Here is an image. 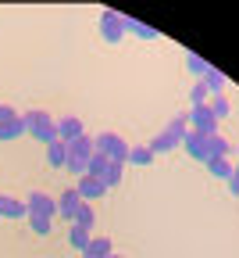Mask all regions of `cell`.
<instances>
[{
  "label": "cell",
  "mask_w": 239,
  "mask_h": 258,
  "mask_svg": "<svg viewBox=\"0 0 239 258\" xmlns=\"http://www.w3.org/2000/svg\"><path fill=\"white\" fill-rule=\"evenodd\" d=\"M182 147H186V154L189 158H196L200 165H207V137H200V133H186V140H182Z\"/></svg>",
  "instance_id": "8"
},
{
  "label": "cell",
  "mask_w": 239,
  "mask_h": 258,
  "mask_svg": "<svg viewBox=\"0 0 239 258\" xmlns=\"http://www.w3.org/2000/svg\"><path fill=\"white\" fill-rule=\"evenodd\" d=\"M25 208H29V215H43V219H54L57 215V201L50 198V194H43V190H32L29 201H25Z\"/></svg>",
  "instance_id": "4"
},
{
  "label": "cell",
  "mask_w": 239,
  "mask_h": 258,
  "mask_svg": "<svg viewBox=\"0 0 239 258\" xmlns=\"http://www.w3.org/2000/svg\"><path fill=\"white\" fill-rule=\"evenodd\" d=\"M207 172H211L214 179H225V183H228V176H232V161H228V158H211V161H207Z\"/></svg>",
  "instance_id": "19"
},
{
  "label": "cell",
  "mask_w": 239,
  "mask_h": 258,
  "mask_svg": "<svg viewBox=\"0 0 239 258\" xmlns=\"http://www.w3.org/2000/svg\"><path fill=\"white\" fill-rule=\"evenodd\" d=\"M228 194H232V198H239V161L232 165V176H228Z\"/></svg>",
  "instance_id": "31"
},
{
  "label": "cell",
  "mask_w": 239,
  "mask_h": 258,
  "mask_svg": "<svg viewBox=\"0 0 239 258\" xmlns=\"http://www.w3.org/2000/svg\"><path fill=\"white\" fill-rule=\"evenodd\" d=\"M15 118H18V111L11 104H0V122H15Z\"/></svg>",
  "instance_id": "32"
},
{
  "label": "cell",
  "mask_w": 239,
  "mask_h": 258,
  "mask_svg": "<svg viewBox=\"0 0 239 258\" xmlns=\"http://www.w3.org/2000/svg\"><path fill=\"white\" fill-rule=\"evenodd\" d=\"M100 36H104V43H122V36H125V15L114 11V8H104V11H100Z\"/></svg>",
  "instance_id": "2"
},
{
  "label": "cell",
  "mask_w": 239,
  "mask_h": 258,
  "mask_svg": "<svg viewBox=\"0 0 239 258\" xmlns=\"http://www.w3.org/2000/svg\"><path fill=\"white\" fill-rule=\"evenodd\" d=\"M22 122H25V129L32 133V129H40V125H50L54 118H50L47 111H40V108H32V111H25V115H22Z\"/></svg>",
  "instance_id": "18"
},
{
  "label": "cell",
  "mask_w": 239,
  "mask_h": 258,
  "mask_svg": "<svg viewBox=\"0 0 239 258\" xmlns=\"http://www.w3.org/2000/svg\"><path fill=\"white\" fill-rule=\"evenodd\" d=\"M72 176H86V158H68V165H64Z\"/></svg>",
  "instance_id": "30"
},
{
  "label": "cell",
  "mask_w": 239,
  "mask_h": 258,
  "mask_svg": "<svg viewBox=\"0 0 239 258\" xmlns=\"http://www.w3.org/2000/svg\"><path fill=\"white\" fill-rule=\"evenodd\" d=\"M25 133V122H22V115L15 118V122H0V140H18Z\"/></svg>",
  "instance_id": "21"
},
{
  "label": "cell",
  "mask_w": 239,
  "mask_h": 258,
  "mask_svg": "<svg viewBox=\"0 0 239 258\" xmlns=\"http://www.w3.org/2000/svg\"><path fill=\"white\" fill-rule=\"evenodd\" d=\"M47 165L50 169H64L68 165V144H61V140L47 144Z\"/></svg>",
  "instance_id": "11"
},
{
  "label": "cell",
  "mask_w": 239,
  "mask_h": 258,
  "mask_svg": "<svg viewBox=\"0 0 239 258\" xmlns=\"http://www.w3.org/2000/svg\"><path fill=\"white\" fill-rule=\"evenodd\" d=\"M82 258H86V254H82Z\"/></svg>",
  "instance_id": "34"
},
{
  "label": "cell",
  "mask_w": 239,
  "mask_h": 258,
  "mask_svg": "<svg viewBox=\"0 0 239 258\" xmlns=\"http://www.w3.org/2000/svg\"><path fill=\"white\" fill-rule=\"evenodd\" d=\"M82 254H86V258H107V254H114V247H111L107 237H89V244H86Z\"/></svg>",
  "instance_id": "13"
},
{
  "label": "cell",
  "mask_w": 239,
  "mask_h": 258,
  "mask_svg": "<svg viewBox=\"0 0 239 258\" xmlns=\"http://www.w3.org/2000/svg\"><path fill=\"white\" fill-rule=\"evenodd\" d=\"M75 194H79V198L89 205L93 198H104V194H107V186L100 183V179H93V176H79V183H75Z\"/></svg>",
  "instance_id": "9"
},
{
  "label": "cell",
  "mask_w": 239,
  "mask_h": 258,
  "mask_svg": "<svg viewBox=\"0 0 239 258\" xmlns=\"http://www.w3.org/2000/svg\"><path fill=\"white\" fill-rule=\"evenodd\" d=\"M0 215H4V219H25V215H29V208H25V201L0 194Z\"/></svg>",
  "instance_id": "10"
},
{
  "label": "cell",
  "mask_w": 239,
  "mask_h": 258,
  "mask_svg": "<svg viewBox=\"0 0 239 258\" xmlns=\"http://www.w3.org/2000/svg\"><path fill=\"white\" fill-rule=\"evenodd\" d=\"M228 154H232V144H228L221 133L207 137V161H211V158H228Z\"/></svg>",
  "instance_id": "15"
},
{
  "label": "cell",
  "mask_w": 239,
  "mask_h": 258,
  "mask_svg": "<svg viewBox=\"0 0 239 258\" xmlns=\"http://www.w3.org/2000/svg\"><path fill=\"white\" fill-rule=\"evenodd\" d=\"M29 226H32V233L36 237H47L54 230V219H43V215H29Z\"/></svg>",
  "instance_id": "27"
},
{
  "label": "cell",
  "mask_w": 239,
  "mask_h": 258,
  "mask_svg": "<svg viewBox=\"0 0 239 258\" xmlns=\"http://www.w3.org/2000/svg\"><path fill=\"white\" fill-rule=\"evenodd\" d=\"M203 86L211 90V97H214V93H221V90H225V72H218L214 64H211V69H207V76H203Z\"/></svg>",
  "instance_id": "23"
},
{
  "label": "cell",
  "mask_w": 239,
  "mask_h": 258,
  "mask_svg": "<svg viewBox=\"0 0 239 258\" xmlns=\"http://www.w3.org/2000/svg\"><path fill=\"white\" fill-rule=\"evenodd\" d=\"M86 133V125H82V118H75V115H64L61 122H57V140L61 144H72L75 137H82Z\"/></svg>",
  "instance_id": "6"
},
{
  "label": "cell",
  "mask_w": 239,
  "mask_h": 258,
  "mask_svg": "<svg viewBox=\"0 0 239 258\" xmlns=\"http://www.w3.org/2000/svg\"><path fill=\"white\" fill-rule=\"evenodd\" d=\"M189 125H193V133H200V137H214L221 122L211 115L207 104H203V108H193V111H189Z\"/></svg>",
  "instance_id": "3"
},
{
  "label": "cell",
  "mask_w": 239,
  "mask_h": 258,
  "mask_svg": "<svg viewBox=\"0 0 239 258\" xmlns=\"http://www.w3.org/2000/svg\"><path fill=\"white\" fill-rule=\"evenodd\" d=\"M93 151L96 154H104V158H111V161H129V144L118 137V133H100V137H93Z\"/></svg>",
  "instance_id": "1"
},
{
  "label": "cell",
  "mask_w": 239,
  "mask_h": 258,
  "mask_svg": "<svg viewBox=\"0 0 239 258\" xmlns=\"http://www.w3.org/2000/svg\"><path fill=\"white\" fill-rule=\"evenodd\" d=\"M129 161H132V165H154V151H150L147 144L129 147Z\"/></svg>",
  "instance_id": "22"
},
{
  "label": "cell",
  "mask_w": 239,
  "mask_h": 258,
  "mask_svg": "<svg viewBox=\"0 0 239 258\" xmlns=\"http://www.w3.org/2000/svg\"><path fill=\"white\" fill-rule=\"evenodd\" d=\"M189 101H193V108H203V104L211 101V90L203 86V79H196V83H193V90H189Z\"/></svg>",
  "instance_id": "24"
},
{
  "label": "cell",
  "mask_w": 239,
  "mask_h": 258,
  "mask_svg": "<svg viewBox=\"0 0 239 258\" xmlns=\"http://www.w3.org/2000/svg\"><path fill=\"white\" fill-rule=\"evenodd\" d=\"M68 244H72V247H79V251H86L89 233H86V230H79V226H72V230H68Z\"/></svg>",
  "instance_id": "29"
},
{
  "label": "cell",
  "mask_w": 239,
  "mask_h": 258,
  "mask_svg": "<svg viewBox=\"0 0 239 258\" xmlns=\"http://www.w3.org/2000/svg\"><path fill=\"white\" fill-rule=\"evenodd\" d=\"M107 161H111V158H104V154H96V151H93V158L86 161V176H93V179H100V183H104V172H107Z\"/></svg>",
  "instance_id": "17"
},
{
  "label": "cell",
  "mask_w": 239,
  "mask_h": 258,
  "mask_svg": "<svg viewBox=\"0 0 239 258\" xmlns=\"http://www.w3.org/2000/svg\"><path fill=\"white\" fill-rule=\"evenodd\" d=\"M54 201H57V215H61V219H75V212H79V205H82V198L75 194V186L61 190Z\"/></svg>",
  "instance_id": "5"
},
{
  "label": "cell",
  "mask_w": 239,
  "mask_h": 258,
  "mask_svg": "<svg viewBox=\"0 0 239 258\" xmlns=\"http://www.w3.org/2000/svg\"><path fill=\"white\" fill-rule=\"evenodd\" d=\"M125 32H136L140 40H157V36H161V29H154V25H147V22H136V18H129V15H125Z\"/></svg>",
  "instance_id": "14"
},
{
  "label": "cell",
  "mask_w": 239,
  "mask_h": 258,
  "mask_svg": "<svg viewBox=\"0 0 239 258\" xmlns=\"http://www.w3.org/2000/svg\"><path fill=\"white\" fill-rule=\"evenodd\" d=\"M72 226H79V230H86V233H93V226H96V212L82 201V205H79V212H75V219H72Z\"/></svg>",
  "instance_id": "16"
},
{
  "label": "cell",
  "mask_w": 239,
  "mask_h": 258,
  "mask_svg": "<svg viewBox=\"0 0 239 258\" xmlns=\"http://www.w3.org/2000/svg\"><path fill=\"white\" fill-rule=\"evenodd\" d=\"M161 133L168 137V144H172V147H179V144L186 140V133H189V115H175L172 122L161 129Z\"/></svg>",
  "instance_id": "7"
},
{
  "label": "cell",
  "mask_w": 239,
  "mask_h": 258,
  "mask_svg": "<svg viewBox=\"0 0 239 258\" xmlns=\"http://www.w3.org/2000/svg\"><path fill=\"white\" fill-rule=\"evenodd\" d=\"M68 158H93V137L89 133H82V137H75L72 144H68Z\"/></svg>",
  "instance_id": "12"
},
{
  "label": "cell",
  "mask_w": 239,
  "mask_h": 258,
  "mask_svg": "<svg viewBox=\"0 0 239 258\" xmlns=\"http://www.w3.org/2000/svg\"><path fill=\"white\" fill-rule=\"evenodd\" d=\"M32 137H36L40 144H54V140H57V122H50V125H40V129H32Z\"/></svg>",
  "instance_id": "28"
},
{
  "label": "cell",
  "mask_w": 239,
  "mask_h": 258,
  "mask_svg": "<svg viewBox=\"0 0 239 258\" xmlns=\"http://www.w3.org/2000/svg\"><path fill=\"white\" fill-rule=\"evenodd\" d=\"M122 172H125V165L122 161H107V172H104V186L111 190V186H118L122 183Z\"/></svg>",
  "instance_id": "26"
},
{
  "label": "cell",
  "mask_w": 239,
  "mask_h": 258,
  "mask_svg": "<svg viewBox=\"0 0 239 258\" xmlns=\"http://www.w3.org/2000/svg\"><path fill=\"white\" fill-rule=\"evenodd\" d=\"M207 108H211V115H214L218 122H225V118L232 115V104L225 101V97H221V93H214V97H211V101H207Z\"/></svg>",
  "instance_id": "20"
},
{
  "label": "cell",
  "mask_w": 239,
  "mask_h": 258,
  "mask_svg": "<svg viewBox=\"0 0 239 258\" xmlns=\"http://www.w3.org/2000/svg\"><path fill=\"white\" fill-rule=\"evenodd\" d=\"M107 258H125V254H107Z\"/></svg>",
  "instance_id": "33"
},
{
  "label": "cell",
  "mask_w": 239,
  "mask_h": 258,
  "mask_svg": "<svg viewBox=\"0 0 239 258\" xmlns=\"http://www.w3.org/2000/svg\"><path fill=\"white\" fill-rule=\"evenodd\" d=\"M186 69L196 76V79H203V76H207V69H211V64L207 61H203L200 54H186Z\"/></svg>",
  "instance_id": "25"
}]
</instances>
